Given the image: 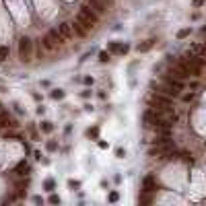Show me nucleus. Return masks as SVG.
Wrapping results in <instances>:
<instances>
[{"mask_svg": "<svg viewBox=\"0 0 206 206\" xmlns=\"http://www.w3.org/2000/svg\"><path fill=\"white\" fill-rule=\"evenodd\" d=\"M31 47H33V43L29 37H21L19 39V54H21V60L23 62H29L31 60Z\"/></svg>", "mask_w": 206, "mask_h": 206, "instance_id": "obj_1", "label": "nucleus"}, {"mask_svg": "<svg viewBox=\"0 0 206 206\" xmlns=\"http://www.w3.org/2000/svg\"><path fill=\"white\" fill-rule=\"evenodd\" d=\"M79 17L84 19V21H89V23H93V25H97V12L89 6V4H84L81 6V10H79Z\"/></svg>", "mask_w": 206, "mask_h": 206, "instance_id": "obj_2", "label": "nucleus"}, {"mask_svg": "<svg viewBox=\"0 0 206 206\" xmlns=\"http://www.w3.org/2000/svg\"><path fill=\"white\" fill-rule=\"evenodd\" d=\"M153 87L157 89V93H163L167 97H179V91H177L175 87H171L169 82H165V84H155V82H153Z\"/></svg>", "mask_w": 206, "mask_h": 206, "instance_id": "obj_3", "label": "nucleus"}, {"mask_svg": "<svg viewBox=\"0 0 206 206\" xmlns=\"http://www.w3.org/2000/svg\"><path fill=\"white\" fill-rule=\"evenodd\" d=\"M159 118H161V114H159L157 109H148V111H144V114H142V122L146 124V126H153Z\"/></svg>", "mask_w": 206, "mask_h": 206, "instance_id": "obj_4", "label": "nucleus"}, {"mask_svg": "<svg viewBox=\"0 0 206 206\" xmlns=\"http://www.w3.org/2000/svg\"><path fill=\"white\" fill-rule=\"evenodd\" d=\"M142 190H144L146 194H151V192H155V190H157V181H155V177H153V175L144 177V181H142Z\"/></svg>", "mask_w": 206, "mask_h": 206, "instance_id": "obj_5", "label": "nucleus"}, {"mask_svg": "<svg viewBox=\"0 0 206 206\" xmlns=\"http://www.w3.org/2000/svg\"><path fill=\"white\" fill-rule=\"evenodd\" d=\"M72 29H74V33H76V35H81V37H87V33H89V29L82 25V21L79 19V17H76V19H74V23H72Z\"/></svg>", "mask_w": 206, "mask_h": 206, "instance_id": "obj_6", "label": "nucleus"}, {"mask_svg": "<svg viewBox=\"0 0 206 206\" xmlns=\"http://www.w3.org/2000/svg\"><path fill=\"white\" fill-rule=\"evenodd\" d=\"M58 29H60V33H62V35L66 37V41H68V39H72V35H74V29H72V25H70V23H62V25H60Z\"/></svg>", "mask_w": 206, "mask_h": 206, "instance_id": "obj_7", "label": "nucleus"}, {"mask_svg": "<svg viewBox=\"0 0 206 206\" xmlns=\"http://www.w3.org/2000/svg\"><path fill=\"white\" fill-rule=\"evenodd\" d=\"M47 35H49V37L54 39V43H56V45H62V43H66V37H64V35L60 33V29H52V31H49Z\"/></svg>", "mask_w": 206, "mask_h": 206, "instance_id": "obj_8", "label": "nucleus"}, {"mask_svg": "<svg viewBox=\"0 0 206 206\" xmlns=\"http://www.w3.org/2000/svg\"><path fill=\"white\" fill-rule=\"evenodd\" d=\"M89 6L97 12V15H103L107 8H105V4H103V0H89Z\"/></svg>", "mask_w": 206, "mask_h": 206, "instance_id": "obj_9", "label": "nucleus"}, {"mask_svg": "<svg viewBox=\"0 0 206 206\" xmlns=\"http://www.w3.org/2000/svg\"><path fill=\"white\" fill-rule=\"evenodd\" d=\"M4 126H10V128H17V124L10 122L8 120V114H4V111H0V128H4Z\"/></svg>", "mask_w": 206, "mask_h": 206, "instance_id": "obj_10", "label": "nucleus"}, {"mask_svg": "<svg viewBox=\"0 0 206 206\" xmlns=\"http://www.w3.org/2000/svg\"><path fill=\"white\" fill-rule=\"evenodd\" d=\"M39 41H41V45H43L45 49H54V47H56V43H54V39H52L49 35H45V37H41Z\"/></svg>", "mask_w": 206, "mask_h": 206, "instance_id": "obj_11", "label": "nucleus"}, {"mask_svg": "<svg viewBox=\"0 0 206 206\" xmlns=\"http://www.w3.org/2000/svg\"><path fill=\"white\" fill-rule=\"evenodd\" d=\"M153 45H155V39H146L144 43H138V47H136V49H138V52H148Z\"/></svg>", "mask_w": 206, "mask_h": 206, "instance_id": "obj_12", "label": "nucleus"}, {"mask_svg": "<svg viewBox=\"0 0 206 206\" xmlns=\"http://www.w3.org/2000/svg\"><path fill=\"white\" fill-rule=\"evenodd\" d=\"M15 171H17V175H25V173L29 171V163H27V161H21V163L17 165Z\"/></svg>", "mask_w": 206, "mask_h": 206, "instance_id": "obj_13", "label": "nucleus"}, {"mask_svg": "<svg viewBox=\"0 0 206 206\" xmlns=\"http://www.w3.org/2000/svg\"><path fill=\"white\" fill-rule=\"evenodd\" d=\"M8 58V47H0V62H4Z\"/></svg>", "mask_w": 206, "mask_h": 206, "instance_id": "obj_14", "label": "nucleus"}, {"mask_svg": "<svg viewBox=\"0 0 206 206\" xmlns=\"http://www.w3.org/2000/svg\"><path fill=\"white\" fill-rule=\"evenodd\" d=\"M188 35H190V29H181V31L177 33V37H179V39H183V37H188Z\"/></svg>", "mask_w": 206, "mask_h": 206, "instance_id": "obj_15", "label": "nucleus"}, {"mask_svg": "<svg viewBox=\"0 0 206 206\" xmlns=\"http://www.w3.org/2000/svg\"><path fill=\"white\" fill-rule=\"evenodd\" d=\"M6 138H15V140H23V138H21V136H19L17 132H6Z\"/></svg>", "mask_w": 206, "mask_h": 206, "instance_id": "obj_16", "label": "nucleus"}, {"mask_svg": "<svg viewBox=\"0 0 206 206\" xmlns=\"http://www.w3.org/2000/svg\"><path fill=\"white\" fill-rule=\"evenodd\" d=\"M54 186H56V183H54V179H45V190H49V192H52V190H54Z\"/></svg>", "mask_w": 206, "mask_h": 206, "instance_id": "obj_17", "label": "nucleus"}, {"mask_svg": "<svg viewBox=\"0 0 206 206\" xmlns=\"http://www.w3.org/2000/svg\"><path fill=\"white\" fill-rule=\"evenodd\" d=\"M99 60H101V62H107V60H109V54H107V52H101V54H99Z\"/></svg>", "mask_w": 206, "mask_h": 206, "instance_id": "obj_18", "label": "nucleus"}, {"mask_svg": "<svg viewBox=\"0 0 206 206\" xmlns=\"http://www.w3.org/2000/svg\"><path fill=\"white\" fill-rule=\"evenodd\" d=\"M52 97H54V99H62L64 93H62V91H52Z\"/></svg>", "mask_w": 206, "mask_h": 206, "instance_id": "obj_19", "label": "nucleus"}, {"mask_svg": "<svg viewBox=\"0 0 206 206\" xmlns=\"http://www.w3.org/2000/svg\"><path fill=\"white\" fill-rule=\"evenodd\" d=\"M87 134H89L91 138H97V134H99V130H97V128H91V130H89Z\"/></svg>", "mask_w": 206, "mask_h": 206, "instance_id": "obj_20", "label": "nucleus"}, {"mask_svg": "<svg viewBox=\"0 0 206 206\" xmlns=\"http://www.w3.org/2000/svg\"><path fill=\"white\" fill-rule=\"evenodd\" d=\"M41 128H43V132H52V124H49V122H43Z\"/></svg>", "mask_w": 206, "mask_h": 206, "instance_id": "obj_21", "label": "nucleus"}, {"mask_svg": "<svg viewBox=\"0 0 206 206\" xmlns=\"http://www.w3.org/2000/svg\"><path fill=\"white\" fill-rule=\"evenodd\" d=\"M49 202H52V204H58V202H60V198H58L56 194H52V196H49Z\"/></svg>", "mask_w": 206, "mask_h": 206, "instance_id": "obj_22", "label": "nucleus"}, {"mask_svg": "<svg viewBox=\"0 0 206 206\" xmlns=\"http://www.w3.org/2000/svg\"><path fill=\"white\" fill-rule=\"evenodd\" d=\"M116 200H118V192H111L109 194V202H116Z\"/></svg>", "mask_w": 206, "mask_h": 206, "instance_id": "obj_23", "label": "nucleus"}, {"mask_svg": "<svg viewBox=\"0 0 206 206\" xmlns=\"http://www.w3.org/2000/svg\"><path fill=\"white\" fill-rule=\"evenodd\" d=\"M116 155H118V157H120V159H124V157H126V153H124L122 148H118V151H116Z\"/></svg>", "mask_w": 206, "mask_h": 206, "instance_id": "obj_24", "label": "nucleus"}, {"mask_svg": "<svg viewBox=\"0 0 206 206\" xmlns=\"http://www.w3.org/2000/svg\"><path fill=\"white\" fill-rule=\"evenodd\" d=\"M194 99V93H190V95H183V101H192Z\"/></svg>", "mask_w": 206, "mask_h": 206, "instance_id": "obj_25", "label": "nucleus"}, {"mask_svg": "<svg viewBox=\"0 0 206 206\" xmlns=\"http://www.w3.org/2000/svg\"><path fill=\"white\" fill-rule=\"evenodd\" d=\"M47 148L49 151H56V142H47Z\"/></svg>", "mask_w": 206, "mask_h": 206, "instance_id": "obj_26", "label": "nucleus"}, {"mask_svg": "<svg viewBox=\"0 0 206 206\" xmlns=\"http://www.w3.org/2000/svg\"><path fill=\"white\" fill-rule=\"evenodd\" d=\"M204 4V0H194V6H202Z\"/></svg>", "mask_w": 206, "mask_h": 206, "instance_id": "obj_27", "label": "nucleus"}, {"mask_svg": "<svg viewBox=\"0 0 206 206\" xmlns=\"http://www.w3.org/2000/svg\"><path fill=\"white\" fill-rule=\"evenodd\" d=\"M0 109H2V105H0Z\"/></svg>", "mask_w": 206, "mask_h": 206, "instance_id": "obj_28", "label": "nucleus"}]
</instances>
